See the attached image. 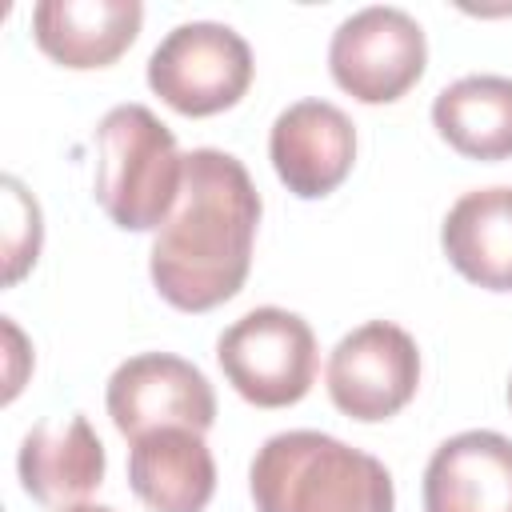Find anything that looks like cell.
<instances>
[{
    "instance_id": "18",
    "label": "cell",
    "mask_w": 512,
    "mask_h": 512,
    "mask_svg": "<svg viewBox=\"0 0 512 512\" xmlns=\"http://www.w3.org/2000/svg\"><path fill=\"white\" fill-rule=\"evenodd\" d=\"M508 408H512V380H508Z\"/></svg>"
},
{
    "instance_id": "5",
    "label": "cell",
    "mask_w": 512,
    "mask_h": 512,
    "mask_svg": "<svg viewBox=\"0 0 512 512\" xmlns=\"http://www.w3.org/2000/svg\"><path fill=\"white\" fill-rule=\"evenodd\" d=\"M252 84L248 40L212 20L172 28L148 56V88L180 116H216Z\"/></svg>"
},
{
    "instance_id": "9",
    "label": "cell",
    "mask_w": 512,
    "mask_h": 512,
    "mask_svg": "<svg viewBox=\"0 0 512 512\" xmlns=\"http://www.w3.org/2000/svg\"><path fill=\"white\" fill-rule=\"evenodd\" d=\"M268 156L292 196L320 200L348 180L356 160V128L344 108L328 100H296L272 124Z\"/></svg>"
},
{
    "instance_id": "17",
    "label": "cell",
    "mask_w": 512,
    "mask_h": 512,
    "mask_svg": "<svg viewBox=\"0 0 512 512\" xmlns=\"http://www.w3.org/2000/svg\"><path fill=\"white\" fill-rule=\"evenodd\" d=\"M68 512H116V508H104V504H76V508H68Z\"/></svg>"
},
{
    "instance_id": "14",
    "label": "cell",
    "mask_w": 512,
    "mask_h": 512,
    "mask_svg": "<svg viewBox=\"0 0 512 512\" xmlns=\"http://www.w3.org/2000/svg\"><path fill=\"white\" fill-rule=\"evenodd\" d=\"M440 248L464 280L512 292V188L464 192L440 224Z\"/></svg>"
},
{
    "instance_id": "15",
    "label": "cell",
    "mask_w": 512,
    "mask_h": 512,
    "mask_svg": "<svg viewBox=\"0 0 512 512\" xmlns=\"http://www.w3.org/2000/svg\"><path fill=\"white\" fill-rule=\"evenodd\" d=\"M432 124L468 160L512 156V76H464L436 92Z\"/></svg>"
},
{
    "instance_id": "4",
    "label": "cell",
    "mask_w": 512,
    "mask_h": 512,
    "mask_svg": "<svg viewBox=\"0 0 512 512\" xmlns=\"http://www.w3.org/2000/svg\"><path fill=\"white\" fill-rule=\"evenodd\" d=\"M224 380L256 408L300 404L316 380V336L288 308H252L216 340Z\"/></svg>"
},
{
    "instance_id": "12",
    "label": "cell",
    "mask_w": 512,
    "mask_h": 512,
    "mask_svg": "<svg viewBox=\"0 0 512 512\" xmlns=\"http://www.w3.org/2000/svg\"><path fill=\"white\" fill-rule=\"evenodd\" d=\"M136 0H40L32 8L36 48L64 68H108L140 36Z\"/></svg>"
},
{
    "instance_id": "3",
    "label": "cell",
    "mask_w": 512,
    "mask_h": 512,
    "mask_svg": "<svg viewBox=\"0 0 512 512\" xmlns=\"http://www.w3.org/2000/svg\"><path fill=\"white\" fill-rule=\"evenodd\" d=\"M184 156L176 136L144 104H116L96 124L92 192L104 216L124 232H152L180 200Z\"/></svg>"
},
{
    "instance_id": "11",
    "label": "cell",
    "mask_w": 512,
    "mask_h": 512,
    "mask_svg": "<svg viewBox=\"0 0 512 512\" xmlns=\"http://www.w3.org/2000/svg\"><path fill=\"white\" fill-rule=\"evenodd\" d=\"M424 512H512V440L488 428L448 436L424 468Z\"/></svg>"
},
{
    "instance_id": "16",
    "label": "cell",
    "mask_w": 512,
    "mask_h": 512,
    "mask_svg": "<svg viewBox=\"0 0 512 512\" xmlns=\"http://www.w3.org/2000/svg\"><path fill=\"white\" fill-rule=\"evenodd\" d=\"M4 188H8V236H4V244H8V272H4V280L16 284L28 272V264H36V256H40V232L44 228H40L36 200L20 188V180L8 176Z\"/></svg>"
},
{
    "instance_id": "1",
    "label": "cell",
    "mask_w": 512,
    "mask_h": 512,
    "mask_svg": "<svg viewBox=\"0 0 512 512\" xmlns=\"http://www.w3.org/2000/svg\"><path fill=\"white\" fill-rule=\"evenodd\" d=\"M260 192L248 168L220 148L184 156L180 200L156 228L148 272L156 292L180 312H212L232 300L252 268Z\"/></svg>"
},
{
    "instance_id": "2",
    "label": "cell",
    "mask_w": 512,
    "mask_h": 512,
    "mask_svg": "<svg viewBox=\"0 0 512 512\" xmlns=\"http://www.w3.org/2000/svg\"><path fill=\"white\" fill-rule=\"evenodd\" d=\"M256 512H392L396 488L388 468L312 428L264 440L248 468Z\"/></svg>"
},
{
    "instance_id": "8",
    "label": "cell",
    "mask_w": 512,
    "mask_h": 512,
    "mask_svg": "<svg viewBox=\"0 0 512 512\" xmlns=\"http://www.w3.org/2000/svg\"><path fill=\"white\" fill-rule=\"evenodd\" d=\"M104 404L124 440H140L156 428L208 432L216 420V392L208 376L172 352L128 356L108 376Z\"/></svg>"
},
{
    "instance_id": "7",
    "label": "cell",
    "mask_w": 512,
    "mask_h": 512,
    "mask_svg": "<svg viewBox=\"0 0 512 512\" xmlns=\"http://www.w3.org/2000/svg\"><path fill=\"white\" fill-rule=\"evenodd\" d=\"M328 396L360 424L396 416L420 388V348L392 320L352 328L328 356Z\"/></svg>"
},
{
    "instance_id": "6",
    "label": "cell",
    "mask_w": 512,
    "mask_h": 512,
    "mask_svg": "<svg viewBox=\"0 0 512 512\" xmlns=\"http://www.w3.org/2000/svg\"><path fill=\"white\" fill-rule=\"evenodd\" d=\"M428 64V40L424 28L404 8H360L352 12L328 44V68L332 80L360 104H392L416 80Z\"/></svg>"
},
{
    "instance_id": "10",
    "label": "cell",
    "mask_w": 512,
    "mask_h": 512,
    "mask_svg": "<svg viewBox=\"0 0 512 512\" xmlns=\"http://www.w3.org/2000/svg\"><path fill=\"white\" fill-rule=\"evenodd\" d=\"M104 444L88 416H56L40 420L16 456V472L24 492L44 508H76L104 484Z\"/></svg>"
},
{
    "instance_id": "13",
    "label": "cell",
    "mask_w": 512,
    "mask_h": 512,
    "mask_svg": "<svg viewBox=\"0 0 512 512\" xmlns=\"http://www.w3.org/2000/svg\"><path fill=\"white\" fill-rule=\"evenodd\" d=\"M128 488L152 512H204L216 492V460L204 432L156 428L132 440Z\"/></svg>"
}]
</instances>
